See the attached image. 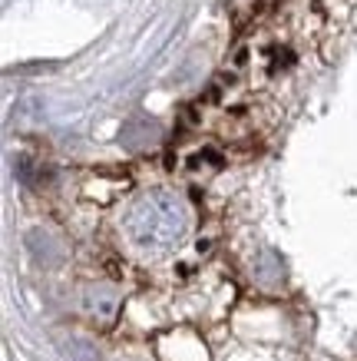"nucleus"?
Returning <instances> with one entry per match:
<instances>
[{"mask_svg":"<svg viewBox=\"0 0 357 361\" xmlns=\"http://www.w3.org/2000/svg\"><path fill=\"white\" fill-rule=\"evenodd\" d=\"M27 242H30L37 262H44V265L60 262V249H54V239H50V235H44V232H30V235H27Z\"/></svg>","mask_w":357,"mask_h":361,"instance_id":"nucleus-3","label":"nucleus"},{"mask_svg":"<svg viewBox=\"0 0 357 361\" xmlns=\"http://www.w3.org/2000/svg\"><path fill=\"white\" fill-rule=\"evenodd\" d=\"M87 308H89V315L109 322L113 312H116V292H113V288H93L87 295Z\"/></svg>","mask_w":357,"mask_h":361,"instance_id":"nucleus-2","label":"nucleus"},{"mask_svg":"<svg viewBox=\"0 0 357 361\" xmlns=\"http://www.w3.org/2000/svg\"><path fill=\"white\" fill-rule=\"evenodd\" d=\"M185 232H189V209L175 192L165 189L139 196L126 212V235L142 252L163 255L185 239Z\"/></svg>","mask_w":357,"mask_h":361,"instance_id":"nucleus-1","label":"nucleus"}]
</instances>
